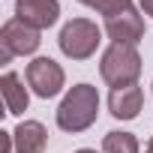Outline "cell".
Instances as JSON below:
<instances>
[{"mask_svg":"<svg viewBox=\"0 0 153 153\" xmlns=\"http://www.w3.org/2000/svg\"><path fill=\"white\" fill-rule=\"evenodd\" d=\"M144 153H153V138L147 141V147H144Z\"/></svg>","mask_w":153,"mask_h":153,"instance_id":"obj_15","label":"cell"},{"mask_svg":"<svg viewBox=\"0 0 153 153\" xmlns=\"http://www.w3.org/2000/svg\"><path fill=\"white\" fill-rule=\"evenodd\" d=\"M78 3H84V6L96 9V12H99V15H105V18H111V15H120V12L132 9V0H78Z\"/></svg>","mask_w":153,"mask_h":153,"instance_id":"obj_12","label":"cell"},{"mask_svg":"<svg viewBox=\"0 0 153 153\" xmlns=\"http://www.w3.org/2000/svg\"><path fill=\"white\" fill-rule=\"evenodd\" d=\"M39 30L18 21V18H9L3 27H0V63H9L12 57H24V54H33L39 48Z\"/></svg>","mask_w":153,"mask_h":153,"instance_id":"obj_4","label":"cell"},{"mask_svg":"<svg viewBox=\"0 0 153 153\" xmlns=\"http://www.w3.org/2000/svg\"><path fill=\"white\" fill-rule=\"evenodd\" d=\"M99 42H102V30L90 18H72V21H66L63 30H60V36H57V45H60V51L69 60H87V57H93L96 48H99Z\"/></svg>","mask_w":153,"mask_h":153,"instance_id":"obj_3","label":"cell"},{"mask_svg":"<svg viewBox=\"0 0 153 153\" xmlns=\"http://www.w3.org/2000/svg\"><path fill=\"white\" fill-rule=\"evenodd\" d=\"M138 3H141V12L153 18V0H138Z\"/></svg>","mask_w":153,"mask_h":153,"instance_id":"obj_14","label":"cell"},{"mask_svg":"<svg viewBox=\"0 0 153 153\" xmlns=\"http://www.w3.org/2000/svg\"><path fill=\"white\" fill-rule=\"evenodd\" d=\"M99 75L111 87H129L141 75V54L135 45H108L99 60Z\"/></svg>","mask_w":153,"mask_h":153,"instance_id":"obj_2","label":"cell"},{"mask_svg":"<svg viewBox=\"0 0 153 153\" xmlns=\"http://www.w3.org/2000/svg\"><path fill=\"white\" fill-rule=\"evenodd\" d=\"M24 75H27L30 90H33L39 99L57 96V93L63 90V84H66V72H63V66H60L57 60H51V57H36V60H30Z\"/></svg>","mask_w":153,"mask_h":153,"instance_id":"obj_5","label":"cell"},{"mask_svg":"<svg viewBox=\"0 0 153 153\" xmlns=\"http://www.w3.org/2000/svg\"><path fill=\"white\" fill-rule=\"evenodd\" d=\"M75 153H96V150H90V147H81V150H75Z\"/></svg>","mask_w":153,"mask_h":153,"instance_id":"obj_16","label":"cell"},{"mask_svg":"<svg viewBox=\"0 0 153 153\" xmlns=\"http://www.w3.org/2000/svg\"><path fill=\"white\" fill-rule=\"evenodd\" d=\"M12 147H15L12 132H0V153H12Z\"/></svg>","mask_w":153,"mask_h":153,"instance_id":"obj_13","label":"cell"},{"mask_svg":"<svg viewBox=\"0 0 153 153\" xmlns=\"http://www.w3.org/2000/svg\"><path fill=\"white\" fill-rule=\"evenodd\" d=\"M105 33L114 45H138L144 39V18L138 15V9H126L120 15L105 18Z\"/></svg>","mask_w":153,"mask_h":153,"instance_id":"obj_6","label":"cell"},{"mask_svg":"<svg viewBox=\"0 0 153 153\" xmlns=\"http://www.w3.org/2000/svg\"><path fill=\"white\" fill-rule=\"evenodd\" d=\"M15 18L36 30H45V27L57 24L60 3L57 0H15Z\"/></svg>","mask_w":153,"mask_h":153,"instance_id":"obj_7","label":"cell"},{"mask_svg":"<svg viewBox=\"0 0 153 153\" xmlns=\"http://www.w3.org/2000/svg\"><path fill=\"white\" fill-rule=\"evenodd\" d=\"M99 117V90L93 84H75L60 108H57V126L63 132H84Z\"/></svg>","mask_w":153,"mask_h":153,"instance_id":"obj_1","label":"cell"},{"mask_svg":"<svg viewBox=\"0 0 153 153\" xmlns=\"http://www.w3.org/2000/svg\"><path fill=\"white\" fill-rule=\"evenodd\" d=\"M150 87H153V84H150Z\"/></svg>","mask_w":153,"mask_h":153,"instance_id":"obj_17","label":"cell"},{"mask_svg":"<svg viewBox=\"0 0 153 153\" xmlns=\"http://www.w3.org/2000/svg\"><path fill=\"white\" fill-rule=\"evenodd\" d=\"M138 150H141V144L132 132H117L114 129L102 138V153H138Z\"/></svg>","mask_w":153,"mask_h":153,"instance_id":"obj_11","label":"cell"},{"mask_svg":"<svg viewBox=\"0 0 153 153\" xmlns=\"http://www.w3.org/2000/svg\"><path fill=\"white\" fill-rule=\"evenodd\" d=\"M12 138H15V153H45L48 129L39 120H21L15 126Z\"/></svg>","mask_w":153,"mask_h":153,"instance_id":"obj_9","label":"cell"},{"mask_svg":"<svg viewBox=\"0 0 153 153\" xmlns=\"http://www.w3.org/2000/svg\"><path fill=\"white\" fill-rule=\"evenodd\" d=\"M0 87H3V102H6V114H24L30 105V93L21 84L18 72H6L0 78Z\"/></svg>","mask_w":153,"mask_h":153,"instance_id":"obj_10","label":"cell"},{"mask_svg":"<svg viewBox=\"0 0 153 153\" xmlns=\"http://www.w3.org/2000/svg\"><path fill=\"white\" fill-rule=\"evenodd\" d=\"M144 105V93L138 84H129V87H111L108 93V111L117 117V120H135L138 111Z\"/></svg>","mask_w":153,"mask_h":153,"instance_id":"obj_8","label":"cell"}]
</instances>
